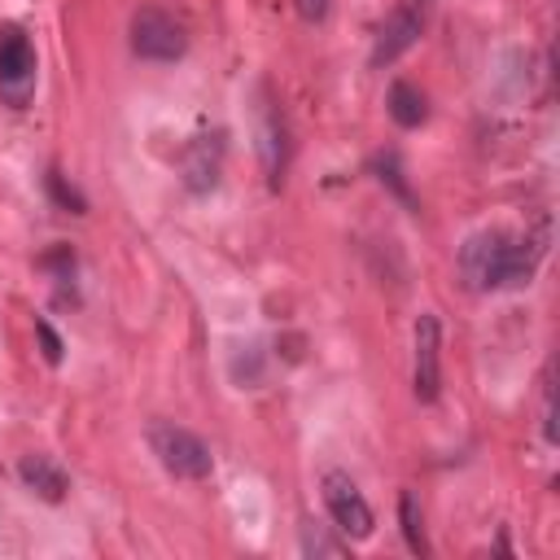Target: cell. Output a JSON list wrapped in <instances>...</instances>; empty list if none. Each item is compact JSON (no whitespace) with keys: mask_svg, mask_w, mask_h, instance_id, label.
Returning a JSON list of instances; mask_svg holds the SVG:
<instances>
[{"mask_svg":"<svg viewBox=\"0 0 560 560\" xmlns=\"http://www.w3.org/2000/svg\"><path fill=\"white\" fill-rule=\"evenodd\" d=\"M319 490H324V508H328L332 525H337L346 538H354V542L372 538L376 516H372V508H368L363 490H359L341 468H328V472L319 477Z\"/></svg>","mask_w":560,"mask_h":560,"instance_id":"cell-5","label":"cell"},{"mask_svg":"<svg viewBox=\"0 0 560 560\" xmlns=\"http://www.w3.org/2000/svg\"><path fill=\"white\" fill-rule=\"evenodd\" d=\"M35 83H39V57H35V44L22 26L4 22L0 26V101L9 109H26L31 96H35Z\"/></svg>","mask_w":560,"mask_h":560,"instance_id":"cell-3","label":"cell"},{"mask_svg":"<svg viewBox=\"0 0 560 560\" xmlns=\"http://www.w3.org/2000/svg\"><path fill=\"white\" fill-rule=\"evenodd\" d=\"M35 337H39V346H44V359H48V363L57 368V363H61V350H66V346H61V337L52 332V324H48V319H35Z\"/></svg>","mask_w":560,"mask_h":560,"instance_id":"cell-15","label":"cell"},{"mask_svg":"<svg viewBox=\"0 0 560 560\" xmlns=\"http://www.w3.org/2000/svg\"><path fill=\"white\" fill-rule=\"evenodd\" d=\"M302 551H306V556H315V560H341L350 547H346V542H337V538L328 534V525L306 521V525H302Z\"/></svg>","mask_w":560,"mask_h":560,"instance_id":"cell-13","label":"cell"},{"mask_svg":"<svg viewBox=\"0 0 560 560\" xmlns=\"http://www.w3.org/2000/svg\"><path fill=\"white\" fill-rule=\"evenodd\" d=\"M223 175V136L201 131L179 149V179L188 192H210Z\"/></svg>","mask_w":560,"mask_h":560,"instance_id":"cell-8","label":"cell"},{"mask_svg":"<svg viewBox=\"0 0 560 560\" xmlns=\"http://www.w3.org/2000/svg\"><path fill=\"white\" fill-rule=\"evenodd\" d=\"M424 18H429V0H402V4L385 18V26H381V35H376L372 66H389V61H398V57L420 39Z\"/></svg>","mask_w":560,"mask_h":560,"instance_id":"cell-7","label":"cell"},{"mask_svg":"<svg viewBox=\"0 0 560 560\" xmlns=\"http://www.w3.org/2000/svg\"><path fill=\"white\" fill-rule=\"evenodd\" d=\"M411 389L420 402H438V394H442V328H438V315H429V311L416 319Z\"/></svg>","mask_w":560,"mask_h":560,"instance_id":"cell-6","label":"cell"},{"mask_svg":"<svg viewBox=\"0 0 560 560\" xmlns=\"http://www.w3.org/2000/svg\"><path fill=\"white\" fill-rule=\"evenodd\" d=\"M258 153H262V171H267V184L280 188L284 179V158H289V140H284V118L271 101L258 105Z\"/></svg>","mask_w":560,"mask_h":560,"instance_id":"cell-9","label":"cell"},{"mask_svg":"<svg viewBox=\"0 0 560 560\" xmlns=\"http://www.w3.org/2000/svg\"><path fill=\"white\" fill-rule=\"evenodd\" d=\"M398 521H402V538H407V547H411L416 556H429L424 521H420V503H416V494H411V490H402V499H398Z\"/></svg>","mask_w":560,"mask_h":560,"instance_id":"cell-12","label":"cell"},{"mask_svg":"<svg viewBox=\"0 0 560 560\" xmlns=\"http://www.w3.org/2000/svg\"><path fill=\"white\" fill-rule=\"evenodd\" d=\"M547 254V223L508 232V228H481L459 245V276L472 293H499L521 289L534 280L538 262Z\"/></svg>","mask_w":560,"mask_h":560,"instance_id":"cell-1","label":"cell"},{"mask_svg":"<svg viewBox=\"0 0 560 560\" xmlns=\"http://www.w3.org/2000/svg\"><path fill=\"white\" fill-rule=\"evenodd\" d=\"M381 171H385L381 179H389V188H394V192H398V197L411 206V192H407V184H402V175H398V162H394V158H385V162H381Z\"/></svg>","mask_w":560,"mask_h":560,"instance_id":"cell-16","label":"cell"},{"mask_svg":"<svg viewBox=\"0 0 560 560\" xmlns=\"http://www.w3.org/2000/svg\"><path fill=\"white\" fill-rule=\"evenodd\" d=\"M149 446H153L158 464H162L171 477H179V481H206V477L214 472L210 446H206L192 429H184V424H175V420H153V424H149Z\"/></svg>","mask_w":560,"mask_h":560,"instance_id":"cell-2","label":"cell"},{"mask_svg":"<svg viewBox=\"0 0 560 560\" xmlns=\"http://www.w3.org/2000/svg\"><path fill=\"white\" fill-rule=\"evenodd\" d=\"M131 52L144 61H179L188 52V26L166 9H136L131 13Z\"/></svg>","mask_w":560,"mask_h":560,"instance_id":"cell-4","label":"cell"},{"mask_svg":"<svg viewBox=\"0 0 560 560\" xmlns=\"http://www.w3.org/2000/svg\"><path fill=\"white\" fill-rule=\"evenodd\" d=\"M48 188H52V197H57V206H66L70 214H83V210H88V201H83V192H79L74 184H66V175H61V171H48Z\"/></svg>","mask_w":560,"mask_h":560,"instance_id":"cell-14","label":"cell"},{"mask_svg":"<svg viewBox=\"0 0 560 560\" xmlns=\"http://www.w3.org/2000/svg\"><path fill=\"white\" fill-rule=\"evenodd\" d=\"M385 109H389V118L398 122V127H420L424 118H429V101H424V92L416 88V83H407V79H398V83H389V96H385Z\"/></svg>","mask_w":560,"mask_h":560,"instance_id":"cell-11","label":"cell"},{"mask_svg":"<svg viewBox=\"0 0 560 560\" xmlns=\"http://www.w3.org/2000/svg\"><path fill=\"white\" fill-rule=\"evenodd\" d=\"M298 13H302L306 22H324V13H328V0H298Z\"/></svg>","mask_w":560,"mask_h":560,"instance_id":"cell-17","label":"cell"},{"mask_svg":"<svg viewBox=\"0 0 560 560\" xmlns=\"http://www.w3.org/2000/svg\"><path fill=\"white\" fill-rule=\"evenodd\" d=\"M18 477H22V486H26L31 494H39L44 503H61L66 490H70V477H66V468H61L52 455H22Z\"/></svg>","mask_w":560,"mask_h":560,"instance_id":"cell-10","label":"cell"}]
</instances>
